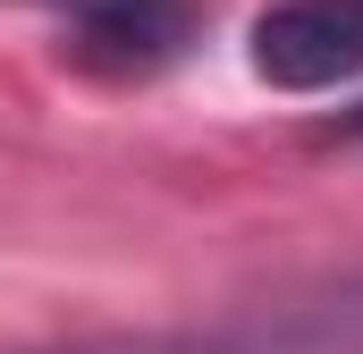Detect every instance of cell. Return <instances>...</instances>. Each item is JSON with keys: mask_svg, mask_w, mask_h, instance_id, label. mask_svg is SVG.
I'll use <instances>...</instances> for the list:
<instances>
[{"mask_svg": "<svg viewBox=\"0 0 363 354\" xmlns=\"http://www.w3.org/2000/svg\"><path fill=\"white\" fill-rule=\"evenodd\" d=\"M271 93H330L363 76V0H271L245 42Z\"/></svg>", "mask_w": 363, "mask_h": 354, "instance_id": "1", "label": "cell"}, {"mask_svg": "<svg viewBox=\"0 0 363 354\" xmlns=\"http://www.w3.org/2000/svg\"><path fill=\"white\" fill-rule=\"evenodd\" d=\"M51 8L77 17V34H85L77 51H85V59H110V68H127V76L178 59L186 34H194V8H186V0H51Z\"/></svg>", "mask_w": 363, "mask_h": 354, "instance_id": "2", "label": "cell"}]
</instances>
